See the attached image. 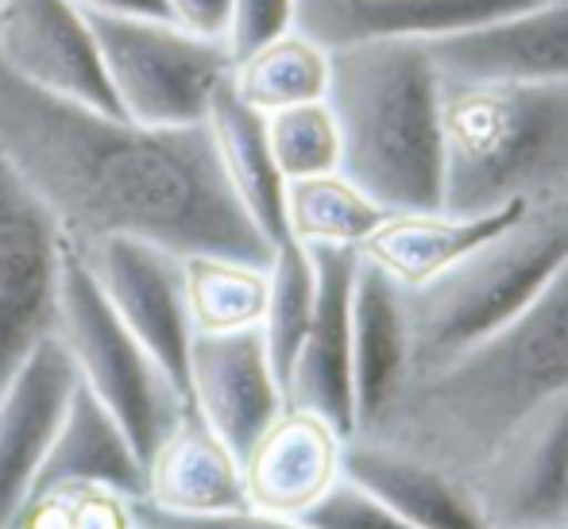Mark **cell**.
<instances>
[{"label": "cell", "mask_w": 568, "mask_h": 529, "mask_svg": "<svg viewBox=\"0 0 568 529\" xmlns=\"http://www.w3.org/2000/svg\"><path fill=\"white\" fill-rule=\"evenodd\" d=\"M0 155L70 247L135 236L174 255L267 267L275 244L232 190L202 124H140L28 85L0 62Z\"/></svg>", "instance_id": "cell-1"}, {"label": "cell", "mask_w": 568, "mask_h": 529, "mask_svg": "<svg viewBox=\"0 0 568 529\" xmlns=\"http://www.w3.org/2000/svg\"><path fill=\"white\" fill-rule=\"evenodd\" d=\"M568 390V260L541 294L442 367L406 375L356 440L460 484L518 421Z\"/></svg>", "instance_id": "cell-2"}, {"label": "cell", "mask_w": 568, "mask_h": 529, "mask_svg": "<svg viewBox=\"0 0 568 529\" xmlns=\"http://www.w3.org/2000/svg\"><path fill=\"white\" fill-rule=\"evenodd\" d=\"M442 70L422 39H367L329 51L325 105L337 120V171L387 213H442Z\"/></svg>", "instance_id": "cell-3"}, {"label": "cell", "mask_w": 568, "mask_h": 529, "mask_svg": "<svg viewBox=\"0 0 568 529\" xmlns=\"http://www.w3.org/2000/svg\"><path fill=\"white\" fill-rule=\"evenodd\" d=\"M565 260L568 190H554L530 197L507 228L464 252L434 278L398 286L406 321V375L434 372L456 352L518 317L565 267Z\"/></svg>", "instance_id": "cell-4"}, {"label": "cell", "mask_w": 568, "mask_h": 529, "mask_svg": "<svg viewBox=\"0 0 568 529\" xmlns=\"http://www.w3.org/2000/svg\"><path fill=\"white\" fill-rule=\"evenodd\" d=\"M445 202L453 216L568 190V82L456 85L442 101Z\"/></svg>", "instance_id": "cell-5"}, {"label": "cell", "mask_w": 568, "mask_h": 529, "mask_svg": "<svg viewBox=\"0 0 568 529\" xmlns=\"http://www.w3.org/2000/svg\"><path fill=\"white\" fill-rule=\"evenodd\" d=\"M54 336L67 348L78 383L120 421L140 460H148L151 448L166 437L190 403L159 367V359L113 314L98 278L74 247L62 252Z\"/></svg>", "instance_id": "cell-6"}, {"label": "cell", "mask_w": 568, "mask_h": 529, "mask_svg": "<svg viewBox=\"0 0 568 529\" xmlns=\"http://www.w3.org/2000/svg\"><path fill=\"white\" fill-rule=\"evenodd\" d=\"M90 16L101 67L116 109L140 124H202L232 54L217 39H197L163 16Z\"/></svg>", "instance_id": "cell-7"}, {"label": "cell", "mask_w": 568, "mask_h": 529, "mask_svg": "<svg viewBox=\"0 0 568 529\" xmlns=\"http://www.w3.org/2000/svg\"><path fill=\"white\" fill-rule=\"evenodd\" d=\"M460 487L487 529H568V390L526 414Z\"/></svg>", "instance_id": "cell-8"}, {"label": "cell", "mask_w": 568, "mask_h": 529, "mask_svg": "<svg viewBox=\"0 0 568 529\" xmlns=\"http://www.w3.org/2000/svg\"><path fill=\"white\" fill-rule=\"evenodd\" d=\"M62 240L54 216L0 155V395L59 317Z\"/></svg>", "instance_id": "cell-9"}, {"label": "cell", "mask_w": 568, "mask_h": 529, "mask_svg": "<svg viewBox=\"0 0 568 529\" xmlns=\"http://www.w3.org/2000/svg\"><path fill=\"white\" fill-rule=\"evenodd\" d=\"M74 252L85 260L90 275L98 278L101 294L113 306V314L128 325V333L159 359V367L171 375L174 387L186 395L194 325H190L186 309L182 255L135 236H105L90 247H74Z\"/></svg>", "instance_id": "cell-10"}, {"label": "cell", "mask_w": 568, "mask_h": 529, "mask_svg": "<svg viewBox=\"0 0 568 529\" xmlns=\"http://www.w3.org/2000/svg\"><path fill=\"white\" fill-rule=\"evenodd\" d=\"M0 62L36 90L120 112L90 16L74 0H0Z\"/></svg>", "instance_id": "cell-11"}, {"label": "cell", "mask_w": 568, "mask_h": 529, "mask_svg": "<svg viewBox=\"0 0 568 529\" xmlns=\"http://www.w3.org/2000/svg\"><path fill=\"white\" fill-rule=\"evenodd\" d=\"M317 271L314 317L302 336V348L286 375L283 398L294 410L325 418L344 440L356 429L352 406V283H356L359 247L310 244Z\"/></svg>", "instance_id": "cell-12"}, {"label": "cell", "mask_w": 568, "mask_h": 529, "mask_svg": "<svg viewBox=\"0 0 568 529\" xmlns=\"http://www.w3.org/2000/svg\"><path fill=\"white\" fill-rule=\"evenodd\" d=\"M186 398L236 460L286 406L260 325L236 333H194Z\"/></svg>", "instance_id": "cell-13"}, {"label": "cell", "mask_w": 568, "mask_h": 529, "mask_svg": "<svg viewBox=\"0 0 568 529\" xmlns=\"http://www.w3.org/2000/svg\"><path fill=\"white\" fill-rule=\"evenodd\" d=\"M426 47L442 82H568V0H541Z\"/></svg>", "instance_id": "cell-14"}, {"label": "cell", "mask_w": 568, "mask_h": 529, "mask_svg": "<svg viewBox=\"0 0 568 529\" xmlns=\"http://www.w3.org/2000/svg\"><path fill=\"white\" fill-rule=\"evenodd\" d=\"M74 383L78 372L67 348L59 336H47L31 348V356L0 395V529H12L20 518L31 479L74 395Z\"/></svg>", "instance_id": "cell-15"}, {"label": "cell", "mask_w": 568, "mask_h": 529, "mask_svg": "<svg viewBox=\"0 0 568 529\" xmlns=\"http://www.w3.org/2000/svg\"><path fill=\"white\" fill-rule=\"evenodd\" d=\"M541 0H294V31L322 51L367 39H434L503 20Z\"/></svg>", "instance_id": "cell-16"}, {"label": "cell", "mask_w": 568, "mask_h": 529, "mask_svg": "<svg viewBox=\"0 0 568 529\" xmlns=\"http://www.w3.org/2000/svg\"><path fill=\"white\" fill-rule=\"evenodd\" d=\"M344 437L325 418L283 406L240 460L247 507L263 515L298 518L341 476Z\"/></svg>", "instance_id": "cell-17"}, {"label": "cell", "mask_w": 568, "mask_h": 529, "mask_svg": "<svg viewBox=\"0 0 568 529\" xmlns=\"http://www.w3.org/2000/svg\"><path fill=\"white\" fill-rule=\"evenodd\" d=\"M62 487H105L124 499H143V460L132 448L120 421L82 383H74V395L67 403L59 429L51 437L43 464L31 479L28 502L43 499ZM23 502V507H28Z\"/></svg>", "instance_id": "cell-18"}, {"label": "cell", "mask_w": 568, "mask_h": 529, "mask_svg": "<svg viewBox=\"0 0 568 529\" xmlns=\"http://www.w3.org/2000/svg\"><path fill=\"white\" fill-rule=\"evenodd\" d=\"M143 499L179 515L247 507L240 460L194 406L182 410V418L143 460Z\"/></svg>", "instance_id": "cell-19"}, {"label": "cell", "mask_w": 568, "mask_h": 529, "mask_svg": "<svg viewBox=\"0 0 568 529\" xmlns=\"http://www.w3.org/2000/svg\"><path fill=\"white\" fill-rule=\"evenodd\" d=\"M406 375V321L403 291L379 267L364 260L356 263L352 283V406H356V437L387 406L395 387Z\"/></svg>", "instance_id": "cell-20"}, {"label": "cell", "mask_w": 568, "mask_h": 529, "mask_svg": "<svg viewBox=\"0 0 568 529\" xmlns=\"http://www.w3.org/2000/svg\"><path fill=\"white\" fill-rule=\"evenodd\" d=\"M526 202L503 205L491 213L476 216H453V213H387L379 228L359 244V255L379 263L398 286H418L445 271L449 263L484 244L499 228H507Z\"/></svg>", "instance_id": "cell-21"}, {"label": "cell", "mask_w": 568, "mask_h": 529, "mask_svg": "<svg viewBox=\"0 0 568 529\" xmlns=\"http://www.w3.org/2000/svg\"><path fill=\"white\" fill-rule=\"evenodd\" d=\"M341 471L414 529H487L456 479L410 456L348 437L341 452Z\"/></svg>", "instance_id": "cell-22"}, {"label": "cell", "mask_w": 568, "mask_h": 529, "mask_svg": "<svg viewBox=\"0 0 568 529\" xmlns=\"http://www.w3.org/2000/svg\"><path fill=\"white\" fill-rule=\"evenodd\" d=\"M205 128H210L217 159H221V166H225L236 197L244 202V210L252 213V221L260 224L271 244H283L286 240V179L278 174L275 155H271L263 112H255L247 101H240L232 82L225 78L210 101Z\"/></svg>", "instance_id": "cell-23"}, {"label": "cell", "mask_w": 568, "mask_h": 529, "mask_svg": "<svg viewBox=\"0 0 568 529\" xmlns=\"http://www.w3.org/2000/svg\"><path fill=\"white\" fill-rule=\"evenodd\" d=\"M229 82L240 101H247L255 112H275L286 105H306V101H325L329 85V51L314 39L286 31L271 43L255 47L252 54L232 62Z\"/></svg>", "instance_id": "cell-24"}, {"label": "cell", "mask_w": 568, "mask_h": 529, "mask_svg": "<svg viewBox=\"0 0 568 529\" xmlns=\"http://www.w3.org/2000/svg\"><path fill=\"white\" fill-rule=\"evenodd\" d=\"M387 210L359 194L341 171L314 174V179L286 182V236L298 244H333V247H359Z\"/></svg>", "instance_id": "cell-25"}, {"label": "cell", "mask_w": 568, "mask_h": 529, "mask_svg": "<svg viewBox=\"0 0 568 529\" xmlns=\"http://www.w3.org/2000/svg\"><path fill=\"white\" fill-rule=\"evenodd\" d=\"M182 267H186V309L194 333H236L263 321L267 267L225 255H186Z\"/></svg>", "instance_id": "cell-26"}, {"label": "cell", "mask_w": 568, "mask_h": 529, "mask_svg": "<svg viewBox=\"0 0 568 529\" xmlns=\"http://www.w3.org/2000/svg\"><path fill=\"white\" fill-rule=\"evenodd\" d=\"M314 298L317 271L314 260H310V247L298 244L294 236H286L283 244H275V255L267 263V306H263L260 321L278 387H286V375H291V364L302 348V336H306L310 317H314Z\"/></svg>", "instance_id": "cell-27"}, {"label": "cell", "mask_w": 568, "mask_h": 529, "mask_svg": "<svg viewBox=\"0 0 568 529\" xmlns=\"http://www.w3.org/2000/svg\"><path fill=\"white\" fill-rule=\"evenodd\" d=\"M263 124H267V143L271 155H275V166L286 182L333 174L341 166L337 120H333L325 101L263 112Z\"/></svg>", "instance_id": "cell-28"}, {"label": "cell", "mask_w": 568, "mask_h": 529, "mask_svg": "<svg viewBox=\"0 0 568 529\" xmlns=\"http://www.w3.org/2000/svg\"><path fill=\"white\" fill-rule=\"evenodd\" d=\"M298 522L306 529H414L390 507H383L372 491L352 484L344 471L333 479V487L314 502V507L302 510Z\"/></svg>", "instance_id": "cell-29"}, {"label": "cell", "mask_w": 568, "mask_h": 529, "mask_svg": "<svg viewBox=\"0 0 568 529\" xmlns=\"http://www.w3.org/2000/svg\"><path fill=\"white\" fill-rule=\"evenodd\" d=\"M135 529H306L298 518L263 515L255 507L210 510V515H179V510L151 507L148 499H132Z\"/></svg>", "instance_id": "cell-30"}, {"label": "cell", "mask_w": 568, "mask_h": 529, "mask_svg": "<svg viewBox=\"0 0 568 529\" xmlns=\"http://www.w3.org/2000/svg\"><path fill=\"white\" fill-rule=\"evenodd\" d=\"M294 28V0H232L225 47L232 62Z\"/></svg>", "instance_id": "cell-31"}, {"label": "cell", "mask_w": 568, "mask_h": 529, "mask_svg": "<svg viewBox=\"0 0 568 529\" xmlns=\"http://www.w3.org/2000/svg\"><path fill=\"white\" fill-rule=\"evenodd\" d=\"M163 12H166V20L179 23L190 35L225 43L232 0H163Z\"/></svg>", "instance_id": "cell-32"}, {"label": "cell", "mask_w": 568, "mask_h": 529, "mask_svg": "<svg viewBox=\"0 0 568 529\" xmlns=\"http://www.w3.org/2000/svg\"><path fill=\"white\" fill-rule=\"evenodd\" d=\"M82 12H109V16H163V0H74Z\"/></svg>", "instance_id": "cell-33"}]
</instances>
